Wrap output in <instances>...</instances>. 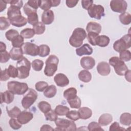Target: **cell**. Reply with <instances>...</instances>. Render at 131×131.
<instances>
[{
  "label": "cell",
  "mask_w": 131,
  "mask_h": 131,
  "mask_svg": "<svg viewBox=\"0 0 131 131\" xmlns=\"http://www.w3.org/2000/svg\"><path fill=\"white\" fill-rule=\"evenodd\" d=\"M45 117L47 121H55L58 118V115L56 113L54 110H51L46 114H45Z\"/></svg>",
  "instance_id": "b9f144b4"
},
{
  "label": "cell",
  "mask_w": 131,
  "mask_h": 131,
  "mask_svg": "<svg viewBox=\"0 0 131 131\" xmlns=\"http://www.w3.org/2000/svg\"><path fill=\"white\" fill-rule=\"evenodd\" d=\"M78 78L80 81L87 83L91 80L92 75L89 71L86 70H83L79 73Z\"/></svg>",
  "instance_id": "484cf974"
},
{
  "label": "cell",
  "mask_w": 131,
  "mask_h": 131,
  "mask_svg": "<svg viewBox=\"0 0 131 131\" xmlns=\"http://www.w3.org/2000/svg\"><path fill=\"white\" fill-rule=\"evenodd\" d=\"M7 3L5 2V1L1 0L0 1V12H3L4 10L6 9L7 7Z\"/></svg>",
  "instance_id": "be15d7a7"
},
{
  "label": "cell",
  "mask_w": 131,
  "mask_h": 131,
  "mask_svg": "<svg viewBox=\"0 0 131 131\" xmlns=\"http://www.w3.org/2000/svg\"><path fill=\"white\" fill-rule=\"evenodd\" d=\"M14 94L10 91H6L4 92L1 93V103L3 102L6 104H10L14 100Z\"/></svg>",
  "instance_id": "ac0fdd59"
},
{
  "label": "cell",
  "mask_w": 131,
  "mask_h": 131,
  "mask_svg": "<svg viewBox=\"0 0 131 131\" xmlns=\"http://www.w3.org/2000/svg\"><path fill=\"white\" fill-rule=\"evenodd\" d=\"M99 36V34L97 33H93V32H89L87 35V39L89 42L92 45L95 46L96 45V40L97 37Z\"/></svg>",
  "instance_id": "7dc6e473"
},
{
  "label": "cell",
  "mask_w": 131,
  "mask_h": 131,
  "mask_svg": "<svg viewBox=\"0 0 131 131\" xmlns=\"http://www.w3.org/2000/svg\"><path fill=\"white\" fill-rule=\"evenodd\" d=\"M43 62L42 60L37 59L34 60L32 63L31 66L33 69L35 71H40L42 70L43 66Z\"/></svg>",
  "instance_id": "f35d334b"
},
{
  "label": "cell",
  "mask_w": 131,
  "mask_h": 131,
  "mask_svg": "<svg viewBox=\"0 0 131 131\" xmlns=\"http://www.w3.org/2000/svg\"><path fill=\"white\" fill-rule=\"evenodd\" d=\"M38 5L40 8L44 11L50 10L52 7L50 0H39Z\"/></svg>",
  "instance_id": "ab89813d"
},
{
  "label": "cell",
  "mask_w": 131,
  "mask_h": 131,
  "mask_svg": "<svg viewBox=\"0 0 131 131\" xmlns=\"http://www.w3.org/2000/svg\"><path fill=\"white\" fill-rule=\"evenodd\" d=\"M96 64L94 58L90 56H84L80 59L81 67L85 70H90L93 68Z\"/></svg>",
  "instance_id": "7c38bea8"
},
{
  "label": "cell",
  "mask_w": 131,
  "mask_h": 131,
  "mask_svg": "<svg viewBox=\"0 0 131 131\" xmlns=\"http://www.w3.org/2000/svg\"><path fill=\"white\" fill-rule=\"evenodd\" d=\"M86 36L87 34L84 29L76 28L74 30L72 34L69 38V43L73 47H79L82 46L83 41Z\"/></svg>",
  "instance_id": "6da1fadb"
},
{
  "label": "cell",
  "mask_w": 131,
  "mask_h": 131,
  "mask_svg": "<svg viewBox=\"0 0 131 131\" xmlns=\"http://www.w3.org/2000/svg\"><path fill=\"white\" fill-rule=\"evenodd\" d=\"M27 4L32 7V8L37 10L38 8L39 7V5H38V1H33V0H30L27 2Z\"/></svg>",
  "instance_id": "91938a15"
},
{
  "label": "cell",
  "mask_w": 131,
  "mask_h": 131,
  "mask_svg": "<svg viewBox=\"0 0 131 131\" xmlns=\"http://www.w3.org/2000/svg\"><path fill=\"white\" fill-rule=\"evenodd\" d=\"M23 51L21 48L13 47L9 52L10 58L13 60H19L23 57Z\"/></svg>",
  "instance_id": "ffe728a7"
},
{
  "label": "cell",
  "mask_w": 131,
  "mask_h": 131,
  "mask_svg": "<svg viewBox=\"0 0 131 131\" xmlns=\"http://www.w3.org/2000/svg\"><path fill=\"white\" fill-rule=\"evenodd\" d=\"M23 10L24 11V13L25 14L28 16L30 14L34 13V12H37V10L32 8V7H31L30 6H29L27 3L25 4V6L23 7Z\"/></svg>",
  "instance_id": "db71d44e"
},
{
  "label": "cell",
  "mask_w": 131,
  "mask_h": 131,
  "mask_svg": "<svg viewBox=\"0 0 131 131\" xmlns=\"http://www.w3.org/2000/svg\"><path fill=\"white\" fill-rule=\"evenodd\" d=\"M10 76L8 73L7 69H5L4 70L1 71V80L2 81H7L9 79Z\"/></svg>",
  "instance_id": "6f0895ef"
},
{
  "label": "cell",
  "mask_w": 131,
  "mask_h": 131,
  "mask_svg": "<svg viewBox=\"0 0 131 131\" xmlns=\"http://www.w3.org/2000/svg\"><path fill=\"white\" fill-rule=\"evenodd\" d=\"M7 4H10V5L15 6L19 7L20 9L23 7V2L22 1H16V0H4Z\"/></svg>",
  "instance_id": "9f6ffc18"
},
{
  "label": "cell",
  "mask_w": 131,
  "mask_h": 131,
  "mask_svg": "<svg viewBox=\"0 0 131 131\" xmlns=\"http://www.w3.org/2000/svg\"><path fill=\"white\" fill-rule=\"evenodd\" d=\"M18 35H19V33L15 29H10L5 33V36L7 39L11 41Z\"/></svg>",
  "instance_id": "ee69618b"
},
{
  "label": "cell",
  "mask_w": 131,
  "mask_h": 131,
  "mask_svg": "<svg viewBox=\"0 0 131 131\" xmlns=\"http://www.w3.org/2000/svg\"><path fill=\"white\" fill-rule=\"evenodd\" d=\"M66 116L67 118L74 121H77L80 118L79 113L76 111L72 110L69 111Z\"/></svg>",
  "instance_id": "bcb514c9"
},
{
  "label": "cell",
  "mask_w": 131,
  "mask_h": 131,
  "mask_svg": "<svg viewBox=\"0 0 131 131\" xmlns=\"http://www.w3.org/2000/svg\"><path fill=\"white\" fill-rule=\"evenodd\" d=\"M126 129L120 126L119 123L115 121L114 123H113L111 126H110L109 130L110 131H113V130H125Z\"/></svg>",
  "instance_id": "11a10c76"
},
{
  "label": "cell",
  "mask_w": 131,
  "mask_h": 131,
  "mask_svg": "<svg viewBox=\"0 0 131 131\" xmlns=\"http://www.w3.org/2000/svg\"><path fill=\"white\" fill-rule=\"evenodd\" d=\"M101 28L102 27L100 24L96 22L90 21L87 24L86 30L88 33L93 32L99 34L101 31Z\"/></svg>",
  "instance_id": "44dd1931"
},
{
  "label": "cell",
  "mask_w": 131,
  "mask_h": 131,
  "mask_svg": "<svg viewBox=\"0 0 131 131\" xmlns=\"http://www.w3.org/2000/svg\"><path fill=\"white\" fill-rule=\"evenodd\" d=\"M109 63L112 66L116 72L119 76H123L128 70L124 62L117 56H113L109 59Z\"/></svg>",
  "instance_id": "5b68a950"
},
{
  "label": "cell",
  "mask_w": 131,
  "mask_h": 131,
  "mask_svg": "<svg viewBox=\"0 0 131 131\" xmlns=\"http://www.w3.org/2000/svg\"><path fill=\"white\" fill-rule=\"evenodd\" d=\"M33 29L34 30L35 34L40 35L42 34L45 31L46 27L42 22L39 21L37 24L33 26Z\"/></svg>",
  "instance_id": "d590c367"
},
{
  "label": "cell",
  "mask_w": 131,
  "mask_h": 131,
  "mask_svg": "<svg viewBox=\"0 0 131 131\" xmlns=\"http://www.w3.org/2000/svg\"><path fill=\"white\" fill-rule=\"evenodd\" d=\"M6 51V46L5 43L2 41L0 42V52H4Z\"/></svg>",
  "instance_id": "003e7915"
},
{
  "label": "cell",
  "mask_w": 131,
  "mask_h": 131,
  "mask_svg": "<svg viewBox=\"0 0 131 131\" xmlns=\"http://www.w3.org/2000/svg\"><path fill=\"white\" fill-rule=\"evenodd\" d=\"M87 10L89 16L96 19H100L105 15L104 7L100 5L93 4Z\"/></svg>",
  "instance_id": "9c48e42d"
},
{
  "label": "cell",
  "mask_w": 131,
  "mask_h": 131,
  "mask_svg": "<svg viewBox=\"0 0 131 131\" xmlns=\"http://www.w3.org/2000/svg\"><path fill=\"white\" fill-rule=\"evenodd\" d=\"M16 68L18 72L17 77L19 79H25L29 76L31 63L27 58L23 57L17 62Z\"/></svg>",
  "instance_id": "7a4b0ae2"
},
{
  "label": "cell",
  "mask_w": 131,
  "mask_h": 131,
  "mask_svg": "<svg viewBox=\"0 0 131 131\" xmlns=\"http://www.w3.org/2000/svg\"><path fill=\"white\" fill-rule=\"evenodd\" d=\"M0 54H1L0 62L1 63H6L9 60L10 58V54H9V53H8L7 51L0 52Z\"/></svg>",
  "instance_id": "f5cc1de1"
},
{
  "label": "cell",
  "mask_w": 131,
  "mask_h": 131,
  "mask_svg": "<svg viewBox=\"0 0 131 131\" xmlns=\"http://www.w3.org/2000/svg\"><path fill=\"white\" fill-rule=\"evenodd\" d=\"M48 84L45 81H38L35 83V89L38 92H43L48 86Z\"/></svg>",
  "instance_id": "681fc988"
},
{
  "label": "cell",
  "mask_w": 131,
  "mask_h": 131,
  "mask_svg": "<svg viewBox=\"0 0 131 131\" xmlns=\"http://www.w3.org/2000/svg\"><path fill=\"white\" fill-rule=\"evenodd\" d=\"M7 112L8 116L11 118H16L17 117L18 115L21 112L20 110L17 106H15L11 110H8L7 107H6Z\"/></svg>",
  "instance_id": "74e56055"
},
{
  "label": "cell",
  "mask_w": 131,
  "mask_h": 131,
  "mask_svg": "<svg viewBox=\"0 0 131 131\" xmlns=\"http://www.w3.org/2000/svg\"><path fill=\"white\" fill-rule=\"evenodd\" d=\"M38 97L37 92L33 89L30 88L28 93L23 97L21 100V105L24 108L28 109L36 100Z\"/></svg>",
  "instance_id": "ba28073f"
},
{
  "label": "cell",
  "mask_w": 131,
  "mask_h": 131,
  "mask_svg": "<svg viewBox=\"0 0 131 131\" xmlns=\"http://www.w3.org/2000/svg\"><path fill=\"white\" fill-rule=\"evenodd\" d=\"M7 15L9 20H10L17 16L21 15L20 9L17 6L10 5L7 10Z\"/></svg>",
  "instance_id": "d6986e66"
},
{
  "label": "cell",
  "mask_w": 131,
  "mask_h": 131,
  "mask_svg": "<svg viewBox=\"0 0 131 131\" xmlns=\"http://www.w3.org/2000/svg\"><path fill=\"white\" fill-rule=\"evenodd\" d=\"M9 124L10 127L15 130H17L21 127V124L15 118H11L9 121Z\"/></svg>",
  "instance_id": "816d5d0a"
},
{
  "label": "cell",
  "mask_w": 131,
  "mask_h": 131,
  "mask_svg": "<svg viewBox=\"0 0 131 131\" xmlns=\"http://www.w3.org/2000/svg\"><path fill=\"white\" fill-rule=\"evenodd\" d=\"M119 58L124 62L129 61L131 59V53L130 51L125 50L120 52Z\"/></svg>",
  "instance_id": "f6af8a7d"
},
{
  "label": "cell",
  "mask_w": 131,
  "mask_h": 131,
  "mask_svg": "<svg viewBox=\"0 0 131 131\" xmlns=\"http://www.w3.org/2000/svg\"><path fill=\"white\" fill-rule=\"evenodd\" d=\"M57 93V89L54 85H50L48 86L43 91V95L49 98L54 97Z\"/></svg>",
  "instance_id": "4316f807"
},
{
  "label": "cell",
  "mask_w": 131,
  "mask_h": 131,
  "mask_svg": "<svg viewBox=\"0 0 131 131\" xmlns=\"http://www.w3.org/2000/svg\"><path fill=\"white\" fill-rule=\"evenodd\" d=\"M54 111L58 116H65L70 111V109L67 106L59 104L56 106Z\"/></svg>",
  "instance_id": "4dcf8cb0"
},
{
  "label": "cell",
  "mask_w": 131,
  "mask_h": 131,
  "mask_svg": "<svg viewBox=\"0 0 131 131\" xmlns=\"http://www.w3.org/2000/svg\"><path fill=\"white\" fill-rule=\"evenodd\" d=\"M50 52V47L47 45H40L39 46L38 56L41 57H44L49 55Z\"/></svg>",
  "instance_id": "d6a6232c"
},
{
  "label": "cell",
  "mask_w": 131,
  "mask_h": 131,
  "mask_svg": "<svg viewBox=\"0 0 131 131\" xmlns=\"http://www.w3.org/2000/svg\"><path fill=\"white\" fill-rule=\"evenodd\" d=\"M9 20L13 26L19 28L25 26L28 22L27 19L22 15L17 16Z\"/></svg>",
  "instance_id": "7402d4cb"
},
{
  "label": "cell",
  "mask_w": 131,
  "mask_h": 131,
  "mask_svg": "<svg viewBox=\"0 0 131 131\" xmlns=\"http://www.w3.org/2000/svg\"><path fill=\"white\" fill-rule=\"evenodd\" d=\"M120 22L124 25H128L131 23V15L128 12H124L119 15Z\"/></svg>",
  "instance_id": "f546056e"
},
{
  "label": "cell",
  "mask_w": 131,
  "mask_h": 131,
  "mask_svg": "<svg viewBox=\"0 0 131 131\" xmlns=\"http://www.w3.org/2000/svg\"><path fill=\"white\" fill-rule=\"evenodd\" d=\"M110 41V39L107 36L104 35H99L96 39V45L101 47H105L109 44Z\"/></svg>",
  "instance_id": "d4e9b609"
},
{
  "label": "cell",
  "mask_w": 131,
  "mask_h": 131,
  "mask_svg": "<svg viewBox=\"0 0 131 131\" xmlns=\"http://www.w3.org/2000/svg\"><path fill=\"white\" fill-rule=\"evenodd\" d=\"M98 73L102 76H107L111 72V68L109 64L105 61H101L97 66Z\"/></svg>",
  "instance_id": "9a60e30c"
},
{
  "label": "cell",
  "mask_w": 131,
  "mask_h": 131,
  "mask_svg": "<svg viewBox=\"0 0 131 131\" xmlns=\"http://www.w3.org/2000/svg\"><path fill=\"white\" fill-rule=\"evenodd\" d=\"M51 3L52 7H57L60 4V0H51Z\"/></svg>",
  "instance_id": "03108f58"
},
{
  "label": "cell",
  "mask_w": 131,
  "mask_h": 131,
  "mask_svg": "<svg viewBox=\"0 0 131 131\" xmlns=\"http://www.w3.org/2000/svg\"><path fill=\"white\" fill-rule=\"evenodd\" d=\"M24 54L30 55L32 56H36L38 55L39 46L36 44L30 42H25L21 47Z\"/></svg>",
  "instance_id": "8fae6325"
},
{
  "label": "cell",
  "mask_w": 131,
  "mask_h": 131,
  "mask_svg": "<svg viewBox=\"0 0 131 131\" xmlns=\"http://www.w3.org/2000/svg\"><path fill=\"white\" fill-rule=\"evenodd\" d=\"M54 80L56 85L60 87H64L69 83L68 78L63 73L57 74L54 77Z\"/></svg>",
  "instance_id": "4fadbf2b"
},
{
  "label": "cell",
  "mask_w": 131,
  "mask_h": 131,
  "mask_svg": "<svg viewBox=\"0 0 131 131\" xmlns=\"http://www.w3.org/2000/svg\"><path fill=\"white\" fill-rule=\"evenodd\" d=\"M79 1H75V0H66V4L67 7L69 8H73L76 6Z\"/></svg>",
  "instance_id": "94428289"
},
{
  "label": "cell",
  "mask_w": 131,
  "mask_h": 131,
  "mask_svg": "<svg viewBox=\"0 0 131 131\" xmlns=\"http://www.w3.org/2000/svg\"><path fill=\"white\" fill-rule=\"evenodd\" d=\"M125 76V79L128 81V82H130V71L129 70H128L124 74V75Z\"/></svg>",
  "instance_id": "e7e4bbea"
},
{
  "label": "cell",
  "mask_w": 131,
  "mask_h": 131,
  "mask_svg": "<svg viewBox=\"0 0 131 131\" xmlns=\"http://www.w3.org/2000/svg\"><path fill=\"white\" fill-rule=\"evenodd\" d=\"M40 130H54V129L50 125H48V124H44L43 125L40 129Z\"/></svg>",
  "instance_id": "6125c7cd"
},
{
  "label": "cell",
  "mask_w": 131,
  "mask_h": 131,
  "mask_svg": "<svg viewBox=\"0 0 131 131\" xmlns=\"http://www.w3.org/2000/svg\"><path fill=\"white\" fill-rule=\"evenodd\" d=\"M7 70H8V74L10 77L13 78L18 77V72L16 68H15V67H14L11 64H10Z\"/></svg>",
  "instance_id": "c3c4849f"
},
{
  "label": "cell",
  "mask_w": 131,
  "mask_h": 131,
  "mask_svg": "<svg viewBox=\"0 0 131 131\" xmlns=\"http://www.w3.org/2000/svg\"><path fill=\"white\" fill-rule=\"evenodd\" d=\"M110 6L113 11L122 13L126 10L127 3L124 0H112L110 2Z\"/></svg>",
  "instance_id": "30bf717a"
},
{
  "label": "cell",
  "mask_w": 131,
  "mask_h": 131,
  "mask_svg": "<svg viewBox=\"0 0 131 131\" xmlns=\"http://www.w3.org/2000/svg\"><path fill=\"white\" fill-rule=\"evenodd\" d=\"M58 62L59 59L56 55H50L46 61L44 74L48 77L53 76L57 70Z\"/></svg>",
  "instance_id": "3957f363"
},
{
  "label": "cell",
  "mask_w": 131,
  "mask_h": 131,
  "mask_svg": "<svg viewBox=\"0 0 131 131\" xmlns=\"http://www.w3.org/2000/svg\"><path fill=\"white\" fill-rule=\"evenodd\" d=\"M77 91L75 88H70L66 90L63 92V97L67 100L75 98L77 96Z\"/></svg>",
  "instance_id": "83f0119b"
},
{
  "label": "cell",
  "mask_w": 131,
  "mask_h": 131,
  "mask_svg": "<svg viewBox=\"0 0 131 131\" xmlns=\"http://www.w3.org/2000/svg\"><path fill=\"white\" fill-rule=\"evenodd\" d=\"M93 48L88 43H84L76 49V53L79 56L84 55H90L93 53Z\"/></svg>",
  "instance_id": "e0dca14e"
},
{
  "label": "cell",
  "mask_w": 131,
  "mask_h": 131,
  "mask_svg": "<svg viewBox=\"0 0 131 131\" xmlns=\"http://www.w3.org/2000/svg\"><path fill=\"white\" fill-rule=\"evenodd\" d=\"M57 126L55 130H76V125L74 121H71L64 118H57L55 121Z\"/></svg>",
  "instance_id": "52a82bcc"
},
{
  "label": "cell",
  "mask_w": 131,
  "mask_h": 131,
  "mask_svg": "<svg viewBox=\"0 0 131 131\" xmlns=\"http://www.w3.org/2000/svg\"><path fill=\"white\" fill-rule=\"evenodd\" d=\"M10 20L8 18L4 16L0 17V29L1 30H5L8 29L10 26Z\"/></svg>",
  "instance_id": "7bdbcfd3"
},
{
  "label": "cell",
  "mask_w": 131,
  "mask_h": 131,
  "mask_svg": "<svg viewBox=\"0 0 131 131\" xmlns=\"http://www.w3.org/2000/svg\"><path fill=\"white\" fill-rule=\"evenodd\" d=\"M93 4V1H82L81 5L85 10H88Z\"/></svg>",
  "instance_id": "680465c9"
},
{
  "label": "cell",
  "mask_w": 131,
  "mask_h": 131,
  "mask_svg": "<svg viewBox=\"0 0 131 131\" xmlns=\"http://www.w3.org/2000/svg\"><path fill=\"white\" fill-rule=\"evenodd\" d=\"M35 34L34 30L31 28H26L21 30L20 32V35H21L24 38L26 39L32 38Z\"/></svg>",
  "instance_id": "8d00e7d4"
},
{
  "label": "cell",
  "mask_w": 131,
  "mask_h": 131,
  "mask_svg": "<svg viewBox=\"0 0 131 131\" xmlns=\"http://www.w3.org/2000/svg\"><path fill=\"white\" fill-rule=\"evenodd\" d=\"M54 20V14L52 10L44 11L41 15V21L44 25H50Z\"/></svg>",
  "instance_id": "2e32d148"
},
{
  "label": "cell",
  "mask_w": 131,
  "mask_h": 131,
  "mask_svg": "<svg viewBox=\"0 0 131 131\" xmlns=\"http://www.w3.org/2000/svg\"><path fill=\"white\" fill-rule=\"evenodd\" d=\"M7 89L13 94L18 95L24 94L29 89L26 83L11 81L7 83Z\"/></svg>",
  "instance_id": "277c9868"
},
{
  "label": "cell",
  "mask_w": 131,
  "mask_h": 131,
  "mask_svg": "<svg viewBox=\"0 0 131 131\" xmlns=\"http://www.w3.org/2000/svg\"><path fill=\"white\" fill-rule=\"evenodd\" d=\"M38 107L40 111L44 114H46L51 110V104L45 101H40L38 104Z\"/></svg>",
  "instance_id": "e575fe53"
},
{
  "label": "cell",
  "mask_w": 131,
  "mask_h": 131,
  "mask_svg": "<svg viewBox=\"0 0 131 131\" xmlns=\"http://www.w3.org/2000/svg\"><path fill=\"white\" fill-rule=\"evenodd\" d=\"M130 37L131 35L129 33L124 35L120 39L115 41L113 44L114 50L120 53L129 48L131 46Z\"/></svg>",
  "instance_id": "8992f818"
},
{
  "label": "cell",
  "mask_w": 131,
  "mask_h": 131,
  "mask_svg": "<svg viewBox=\"0 0 131 131\" xmlns=\"http://www.w3.org/2000/svg\"><path fill=\"white\" fill-rule=\"evenodd\" d=\"M88 129L90 131L92 130H104V129L101 128L100 125L99 123L95 121H93L90 123L88 126Z\"/></svg>",
  "instance_id": "f907efd6"
},
{
  "label": "cell",
  "mask_w": 131,
  "mask_h": 131,
  "mask_svg": "<svg viewBox=\"0 0 131 131\" xmlns=\"http://www.w3.org/2000/svg\"><path fill=\"white\" fill-rule=\"evenodd\" d=\"M80 118L83 120H86L90 117L92 115V110L88 107H80L78 110Z\"/></svg>",
  "instance_id": "cb8c5ba5"
},
{
  "label": "cell",
  "mask_w": 131,
  "mask_h": 131,
  "mask_svg": "<svg viewBox=\"0 0 131 131\" xmlns=\"http://www.w3.org/2000/svg\"><path fill=\"white\" fill-rule=\"evenodd\" d=\"M27 21L29 24L34 26L36 24H37L38 21V16L37 13V12H34L29 15L28 16Z\"/></svg>",
  "instance_id": "60d3db41"
},
{
  "label": "cell",
  "mask_w": 131,
  "mask_h": 131,
  "mask_svg": "<svg viewBox=\"0 0 131 131\" xmlns=\"http://www.w3.org/2000/svg\"><path fill=\"white\" fill-rule=\"evenodd\" d=\"M120 122L123 125L129 126L131 124V115L129 113H123L120 117Z\"/></svg>",
  "instance_id": "f1b7e54d"
},
{
  "label": "cell",
  "mask_w": 131,
  "mask_h": 131,
  "mask_svg": "<svg viewBox=\"0 0 131 131\" xmlns=\"http://www.w3.org/2000/svg\"><path fill=\"white\" fill-rule=\"evenodd\" d=\"M24 38L23 37L19 35L15 37L12 41L11 44L13 47L15 48H21L24 44Z\"/></svg>",
  "instance_id": "836d02e7"
},
{
  "label": "cell",
  "mask_w": 131,
  "mask_h": 131,
  "mask_svg": "<svg viewBox=\"0 0 131 131\" xmlns=\"http://www.w3.org/2000/svg\"><path fill=\"white\" fill-rule=\"evenodd\" d=\"M113 121L112 116L108 113L102 114L98 119V123L101 126H106Z\"/></svg>",
  "instance_id": "603a6c76"
},
{
  "label": "cell",
  "mask_w": 131,
  "mask_h": 131,
  "mask_svg": "<svg viewBox=\"0 0 131 131\" xmlns=\"http://www.w3.org/2000/svg\"><path fill=\"white\" fill-rule=\"evenodd\" d=\"M70 107L72 108H79L81 107V101L80 98L76 96L75 98L67 100Z\"/></svg>",
  "instance_id": "1f68e13d"
},
{
  "label": "cell",
  "mask_w": 131,
  "mask_h": 131,
  "mask_svg": "<svg viewBox=\"0 0 131 131\" xmlns=\"http://www.w3.org/2000/svg\"><path fill=\"white\" fill-rule=\"evenodd\" d=\"M33 118V114L28 111H24L20 113L17 116V120L21 124H26L30 122Z\"/></svg>",
  "instance_id": "5bb4252c"
}]
</instances>
